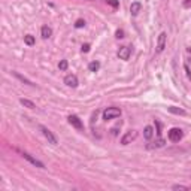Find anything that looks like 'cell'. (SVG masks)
Listing matches in <instances>:
<instances>
[{"mask_svg":"<svg viewBox=\"0 0 191 191\" xmlns=\"http://www.w3.org/2000/svg\"><path fill=\"white\" fill-rule=\"evenodd\" d=\"M21 155L24 157V158H26L27 161H30L32 164H34L36 167H39V169H43V167H45V164L42 163V161H39V160H36L34 157H32L30 154H27V152H21Z\"/></svg>","mask_w":191,"mask_h":191,"instance_id":"cell-7","label":"cell"},{"mask_svg":"<svg viewBox=\"0 0 191 191\" xmlns=\"http://www.w3.org/2000/svg\"><path fill=\"white\" fill-rule=\"evenodd\" d=\"M19 103H21L22 106L29 108V109H34V108H36V106H34V103H33V102H30V100H27V99H21V100H19Z\"/></svg>","mask_w":191,"mask_h":191,"instance_id":"cell-15","label":"cell"},{"mask_svg":"<svg viewBox=\"0 0 191 191\" xmlns=\"http://www.w3.org/2000/svg\"><path fill=\"white\" fill-rule=\"evenodd\" d=\"M69 124L72 126V127H75L76 130H84V124H82V121L76 116V115H70L69 118Z\"/></svg>","mask_w":191,"mask_h":191,"instance_id":"cell-4","label":"cell"},{"mask_svg":"<svg viewBox=\"0 0 191 191\" xmlns=\"http://www.w3.org/2000/svg\"><path fill=\"white\" fill-rule=\"evenodd\" d=\"M90 51V45L88 43H84L82 45V52H88Z\"/></svg>","mask_w":191,"mask_h":191,"instance_id":"cell-23","label":"cell"},{"mask_svg":"<svg viewBox=\"0 0 191 191\" xmlns=\"http://www.w3.org/2000/svg\"><path fill=\"white\" fill-rule=\"evenodd\" d=\"M184 8H191V0H185V2H184Z\"/></svg>","mask_w":191,"mask_h":191,"instance_id":"cell-25","label":"cell"},{"mask_svg":"<svg viewBox=\"0 0 191 191\" xmlns=\"http://www.w3.org/2000/svg\"><path fill=\"white\" fill-rule=\"evenodd\" d=\"M130 55H131V50H130L129 46H121L118 50V57L121 58V60H124V61H127L130 58Z\"/></svg>","mask_w":191,"mask_h":191,"instance_id":"cell-6","label":"cell"},{"mask_svg":"<svg viewBox=\"0 0 191 191\" xmlns=\"http://www.w3.org/2000/svg\"><path fill=\"white\" fill-rule=\"evenodd\" d=\"M67 66H69L67 60H61V61L58 63V69H60V70H66V69H67Z\"/></svg>","mask_w":191,"mask_h":191,"instance_id":"cell-20","label":"cell"},{"mask_svg":"<svg viewBox=\"0 0 191 191\" xmlns=\"http://www.w3.org/2000/svg\"><path fill=\"white\" fill-rule=\"evenodd\" d=\"M100 69V63L99 61H91L90 64H88V70L90 72H97Z\"/></svg>","mask_w":191,"mask_h":191,"instance_id":"cell-13","label":"cell"},{"mask_svg":"<svg viewBox=\"0 0 191 191\" xmlns=\"http://www.w3.org/2000/svg\"><path fill=\"white\" fill-rule=\"evenodd\" d=\"M14 75H15V76H17V78H18V79H21V81H22V82H26V84H27V85H34V84H33V82H32V81H29V79H27V78H24V76H22V75H19V73H18V72H14Z\"/></svg>","mask_w":191,"mask_h":191,"instance_id":"cell-17","label":"cell"},{"mask_svg":"<svg viewBox=\"0 0 191 191\" xmlns=\"http://www.w3.org/2000/svg\"><path fill=\"white\" fill-rule=\"evenodd\" d=\"M64 84L67 87H72V88L78 87V78H76V75H67L64 78Z\"/></svg>","mask_w":191,"mask_h":191,"instance_id":"cell-9","label":"cell"},{"mask_svg":"<svg viewBox=\"0 0 191 191\" xmlns=\"http://www.w3.org/2000/svg\"><path fill=\"white\" fill-rule=\"evenodd\" d=\"M136 137H137V131H136V130H130V131H127V133L123 136L121 143H123V145H129V143H131Z\"/></svg>","mask_w":191,"mask_h":191,"instance_id":"cell-3","label":"cell"},{"mask_svg":"<svg viewBox=\"0 0 191 191\" xmlns=\"http://www.w3.org/2000/svg\"><path fill=\"white\" fill-rule=\"evenodd\" d=\"M169 112L176 113V115H185V111H184V109H181V108H175V106H170V108H169Z\"/></svg>","mask_w":191,"mask_h":191,"instance_id":"cell-16","label":"cell"},{"mask_svg":"<svg viewBox=\"0 0 191 191\" xmlns=\"http://www.w3.org/2000/svg\"><path fill=\"white\" fill-rule=\"evenodd\" d=\"M166 39H167V34L164 32L160 33L158 40H157V52H163V50L166 48Z\"/></svg>","mask_w":191,"mask_h":191,"instance_id":"cell-8","label":"cell"},{"mask_svg":"<svg viewBox=\"0 0 191 191\" xmlns=\"http://www.w3.org/2000/svg\"><path fill=\"white\" fill-rule=\"evenodd\" d=\"M172 188H173V190H187L188 187H184V185H173Z\"/></svg>","mask_w":191,"mask_h":191,"instance_id":"cell-24","label":"cell"},{"mask_svg":"<svg viewBox=\"0 0 191 191\" xmlns=\"http://www.w3.org/2000/svg\"><path fill=\"white\" fill-rule=\"evenodd\" d=\"M75 27H76V29H82V27H85V21H84L82 18L76 19V22H75Z\"/></svg>","mask_w":191,"mask_h":191,"instance_id":"cell-19","label":"cell"},{"mask_svg":"<svg viewBox=\"0 0 191 191\" xmlns=\"http://www.w3.org/2000/svg\"><path fill=\"white\" fill-rule=\"evenodd\" d=\"M182 136H184V133L181 129H170L169 130V140H172V142H179L182 139Z\"/></svg>","mask_w":191,"mask_h":191,"instance_id":"cell-2","label":"cell"},{"mask_svg":"<svg viewBox=\"0 0 191 191\" xmlns=\"http://www.w3.org/2000/svg\"><path fill=\"white\" fill-rule=\"evenodd\" d=\"M161 146H164V139H158L154 145H151L149 148H161Z\"/></svg>","mask_w":191,"mask_h":191,"instance_id":"cell-18","label":"cell"},{"mask_svg":"<svg viewBox=\"0 0 191 191\" xmlns=\"http://www.w3.org/2000/svg\"><path fill=\"white\" fill-rule=\"evenodd\" d=\"M115 36H116L118 39H121V37H124V30H121V29H119V30H116Z\"/></svg>","mask_w":191,"mask_h":191,"instance_id":"cell-21","label":"cell"},{"mask_svg":"<svg viewBox=\"0 0 191 191\" xmlns=\"http://www.w3.org/2000/svg\"><path fill=\"white\" fill-rule=\"evenodd\" d=\"M40 131L43 133V136L48 139V142H50V143H52V145H57V137L52 134V131H51V130H48L46 127L40 126Z\"/></svg>","mask_w":191,"mask_h":191,"instance_id":"cell-5","label":"cell"},{"mask_svg":"<svg viewBox=\"0 0 191 191\" xmlns=\"http://www.w3.org/2000/svg\"><path fill=\"white\" fill-rule=\"evenodd\" d=\"M119 115H121V109H118V108H108V109L103 111V119H105V121L118 118Z\"/></svg>","mask_w":191,"mask_h":191,"instance_id":"cell-1","label":"cell"},{"mask_svg":"<svg viewBox=\"0 0 191 191\" xmlns=\"http://www.w3.org/2000/svg\"><path fill=\"white\" fill-rule=\"evenodd\" d=\"M34 36H32V34H27V36H24V43L26 45H29V46H33L34 45Z\"/></svg>","mask_w":191,"mask_h":191,"instance_id":"cell-14","label":"cell"},{"mask_svg":"<svg viewBox=\"0 0 191 191\" xmlns=\"http://www.w3.org/2000/svg\"><path fill=\"white\" fill-rule=\"evenodd\" d=\"M140 9H142V5L140 3H131V6H130V12H131V15H137L139 12H140Z\"/></svg>","mask_w":191,"mask_h":191,"instance_id":"cell-12","label":"cell"},{"mask_svg":"<svg viewBox=\"0 0 191 191\" xmlns=\"http://www.w3.org/2000/svg\"><path fill=\"white\" fill-rule=\"evenodd\" d=\"M108 5H111L112 8H118V2H116V0H108Z\"/></svg>","mask_w":191,"mask_h":191,"instance_id":"cell-22","label":"cell"},{"mask_svg":"<svg viewBox=\"0 0 191 191\" xmlns=\"http://www.w3.org/2000/svg\"><path fill=\"white\" fill-rule=\"evenodd\" d=\"M40 34H42L43 39L51 37V36H52V29H51V27H48V26H43V27L40 29Z\"/></svg>","mask_w":191,"mask_h":191,"instance_id":"cell-10","label":"cell"},{"mask_svg":"<svg viewBox=\"0 0 191 191\" xmlns=\"http://www.w3.org/2000/svg\"><path fill=\"white\" fill-rule=\"evenodd\" d=\"M143 136H145V139H152V136H154V129L151 127V126H146L145 129H143Z\"/></svg>","mask_w":191,"mask_h":191,"instance_id":"cell-11","label":"cell"}]
</instances>
